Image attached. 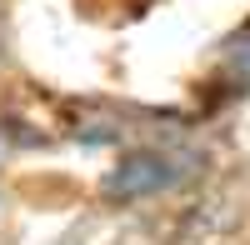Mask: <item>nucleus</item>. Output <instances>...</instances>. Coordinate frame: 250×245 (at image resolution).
<instances>
[{
    "mask_svg": "<svg viewBox=\"0 0 250 245\" xmlns=\"http://www.w3.org/2000/svg\"><path fill=\"white\" fill-rule=\"evenodd\" d=\"M170 180H175V165L145 150V155H130V160L115 170L110 190H115V195H150V190H165Z\"/></svg>",
    "mask_w": 250,
    "mask_h": 245,
    "instance_id": "nucleus-1",
    "label": "nucleus"
},
{
    "mask_svg": "<svg viewBox=\"0 0 250 245\" xmlns=\"http://www.w3.org/2000/svg\"><path fill=\"white\" fill-rule=\"evenodd\" d=\"M225 80L235 90H250V30H240L230 40V50H225Z\"/></svg>",
    "mask_w": 250,
    "mask_h": 245,
    "instance_id": "nucleus-2",
    "label": "nucleus"
}]
</instances>
